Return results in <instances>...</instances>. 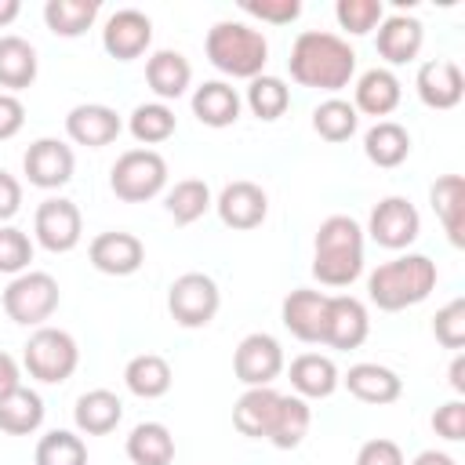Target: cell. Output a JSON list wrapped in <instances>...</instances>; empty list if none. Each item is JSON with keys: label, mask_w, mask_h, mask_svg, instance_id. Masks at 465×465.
Here are the masks:
<instances>
[{"label": "cell", "mask_w": 465, "mask_h": 465, "mask_svg": "<svg viewBox=\"0 0 465 465\" xmlns=\"http://www.w3.org/2000/svg\"><path fill=\"white\" fill-rule=\"evenodd\" d=\"M291 80L312 91H341L349 87L352 73H356V51L349 47V40H341L338 33L327 29H305L294 36L291 44V58H287Z\"/></svg>", "instance_id": "6da1fadb"}, {"label": "cell", "mask_w": 465, "mask_h": 465, "mask_svg": "<svg viewBox=\"0 0 465 465\" xmlns=\"http://www.w3.org/2000/svg\"><path fill=\"white\" fill-rule=\"evenodd\" d=\"M363 272V229L349 214L320 222L312 240V276L323 287H349Z\"/></svg>", "instance_id": "7a4b0ae2"}, {"label": "cell", "mask_w": 465, "mask_h": 465, "mask_svg": "<svg viewBox=\"0 0 465 465\" xmlns=\"http://www.w3.org/2000/svg\"><path fill=\"white\" fill-rule=\"evenodd\" d=\"M436 262L429 254H400L392 262H381L367 276V298L381 312H400L418 302H425L436 291Z\"/></svg>", "instance_id": "3957f363"}, {"label": "cell", "mask_w": 465, "mask_h": 465, "mask_svg": "<svg viewBox=\"0 0 465 465\" xmlns=\"http://www.w3.org/2000/svg\"><path fill=\"white\" fill-rule=\"evenodd\" d=\"M203 51H207V62L232 80H254L269 62V40L254 25L229 22V18L207 29Z\"/></svg>", "instance_id": "277c9868"}, {"label": "cell", "mask_w": 465, "mask_h": 465, "mask_svg": "<svg viewBox=\"0 0 465 465\" xmlns=\"http://www.w3.org/2000/svg\"><path fill=\"white\" fill-rule=\"evenodd\" d=\"M58 302H62L58 280L40 269H25V272L11 276V283L4 287V298H0L7 320L22 323V327H44L54 316Z\"/></svg>", "instance_id": "5b68a950"}, {"label": "cell", "mask_w": 465, "mask_h": 465, "mask_svg": "<svg viewBox=\"0 0 465 465\" xmlns=\"http://www.w3.org/2000/svg\"><path fill=\"white\" fill-rule=\"evenodd\" d=\"M22 363L29 371V378L44 381V385H62L73 378V371L80 367V345L69 331L62 327H36L25 341Z\"/></svg>", "instance_id": "8992f818"}, {"label": "cell", "mask_w": 465, "mask_h": 465, "mask_svg": "<svg viewBox=\"0 0 465 465\" xmlns=\"http://www.w3.org/2000/svg\"><path fill=\"white\" fill-rule=\"evenodd\" d=\"M167 185V160L156 149H127L109 171V189L124 203H145Z\"/></svg>", "instance_id": "52a82bcc"}, {"label": "cell", "mask_w": 465, "mask_h": 465, "mask_svg": "<svg viewBox=\"0 0 465 465\" xmlns=\"http://www.w3.org/2000/svg\"><path fill=\"white\" fill-rule=\"evenodd\" d=\"M222 309V291L207 272H182L167 287V312L178 327H207Z\"/></svg>", "instance_id": "ba28073f"}, {"label": "cell", "mask_w": 465, "mask_h": 465, "mask_svg": "<svg viewBox=\"0 0 465 465\" xmlns=\"http://www.w3.org/2000/svg\"><path fill=\"white\" fill-rule=\"evenodd\" d=\"M33 236L51 254H69L84 236L80 207L65 196H47L33 214Z\"/></svg>", "instance_id": "9c48e42d"}, {"label": "cell", "mask_w": 465, "mask_h": 465, "mask_svg": "<svg viewBox=\"0 0 465 465\" xmlns=\"http://www.w3.org/2000/svg\"><path fill=\"white\" fill-rule=\"evenodd\" d=\"M367 232L378 247L385 251H403L418 240L421 232V214L407 196H385L374 203L371 218H367Z\"/></svg>", "instance_id": "30bf717a"}, {"label": "cell", "mask_w": 465, "mask_h": 465, "mask_svg": "<svg viewBox=\"0 0 465 465\" xmlns=\"http://www.w3.org/2000/svg\"><path fill=\"white\" fill-rule=\"evenodd\" d=\"M232 374L247 389L272 385L283 374V349H280V341L272 334H265V331H254V334L240 338V345L232 352Z\"/></svg>", "instance_id": "8fae6325"}, {"label": "cell", "mask_w": 465, "mask_h": 465, "mask_svg": "<svg viewBox=\"0 0 465 465\" xmlns=\"http://www.w3.org/2000/svg\"><path fill=\"white\" fill-rule=\"evenodd\" d=\"M22 171L36 189H62L73 182L76 156L62 138H36L22 156Z\"/></svg>", "instance_id": "7c38bea8"}, {"label": "cell", "mask_w": 465, "mask_h": 465, "mask_svg": "<svg viewBox=\"0 0 465 465\" xmlns=\"http://www.w3.org/2000/svg\"><path fill=\"white\" fill-rule=\"evenodd\" d=\"M153 44V22L145 11L138 7H120L105 18V29H102V47L109 58L116 62H131V58H142Z\"/></svg>", "instance_id": "4fadbf2b"}, {"label": "cell", "mask_w": 465, "mask_h": 465, "mask_svg": "<svg viewBox=\"0 0 465 465\" xmlns=\"http://www.w3.org/2000/svg\"><path fill=\"white\" fill-rule=\"evenodd\" d=\"M214 211H218L222 225L247 232V229H258V225L265 222V214H269V196H265V189H262L258 182L240 178V182H229V185L218 193Z\"/></svg>", "instance_id": "5bb4252c"}, {"label": "cell", "mask_w": 465, "mask_h": 465, "mask_svg": "<svg viewBox=\"0 0 465 465\" xmlns=\"http://www.w3.org/2000/svg\"><path fill=\"white\" fill-rule=\"evenodd\" d=\"M87 258L98 272L105 276H131L142 269L145 262V243L134 236V232H124V229H109V232H98L91 243H87Z\"/></svg>", "instance_id": "9a60e30c"}, {"label": "cell", "mask_w": 465, "mask_h": 465, "mask_svg": "<svg viewBox=\"0 0 465 465\" xmlns=\"http://www.w3.org/2000/svg\"><path fill=\"white\" fill-rule=\"evenodd\" d=\"M371 334L367 305L352 294H331L327 302V323H323V345L331 349H360Z\"/></svg>", "instance_id": "2e32d148"}, {"label": "cell", "mask_w": 465, "mask_h": 465, "mask_svg": "<svg viewBox=\"0 0 465 465\" xmlns=\"http://www.w3.org/2000/svg\"><path fill=\"white\" fill-rule=\"evenodd\" d=\"M124 131V120L113 105H102V102H84V105H73L65 113V134L69 142L76 145H87V149H102L109 142H116Z\"/></svg>", "instance_id": "e0dca14e"}, {"label": "cell", "mask_w": 465, "mask_h": 465, "mask_svg": "<svg viewBox=\"0 0 465 465\" xmlns=\"http://www.w3.org/2000/svg\"><path fill=\"white\" fill-rule=\"evenodd\" d=\"M327 302H331V294H323V291H309V287H298V291H291V294L283 298V305H280V320H283V327H287L298 341L323 345Z\"/></svg>", "instance_id": "ac0fdd59"}, {"label": "cell", "mask_w": 465, "mask_h": 465, "mask_svg": "<svg viewBox=\"0 0 465 465\" xmlns=\"http://www.w3.org/2000/svg\"><path fill=\"white\" fill-rule=\"evenodd\" d=\"M414 91L429 109H454L465 94V76L450 58H429L418 65Z\"/></svg>", "instance_id": "d6986e66"}, {"label": "cell", "mask_w": 465, "mask_h": 465, "mask_svg": "<svg viewBox=\"0 0 465 465\" xmlns=\"http://www.w3.org/2000/svg\"><path fill=\"white\" fill-rule=\"evenodd\" d=\"M421 44H425V25L414 18V15H385L381 22H378V40H374V47H378V54L389 62V65H407V62H414L418 58V51H421Z\"/></svg>", "instance_id": "ffe728a7"}, {"label": "cell", "mask_w": 465, "mask_h": 465, "mask_svg": "<svg viewBox=\"0 0 465 465\" xmlns=\"http://www.w3.org/2000/svg\"><path fill=\"white\" fill-rule=\"evenodd\" d=\"M283 392H276L272 385H258V389H243V396L232 403V425L240 436L247 440H269L276 411H280Z\"/></svg>", "instance_id": "44dd1931"}, {"label": "cell", "mask_w": 465, "mask_h": 465, "mask_svg": "<svg viewBox=\"0 0 465 465\" xmlns=\"http://www.w3.org/2000/svg\"><path fill=\"white\" fill-rule=\"evenodd\" d=\"M341 385L360 400V403H396L403 396V378L385 367V363H352L341 378Z\"/></svg>", "instance_id": "7402d4cb"}, {"label": "cell", "mask_w": 465, "mask_h": 465, "mask_svg": "<svg viewBox=\"0 0 465 465\" xmlns=\"http://www.w3.org/2000/svg\"><path fill=\"white\" fill-rule=\"evenodd\" d=\"M400 98H403L400 76L392 69H385V65L367 69L356 80V87H352V109L356 113H367V116H389V113H396Z\"/></svg>", "instance_id": "603a6c76"}, {"label": "cell", "mask_w": 465, "mask_h": 465, "mask_svg": "<svg viewBox=\"0 0 465 465\" xmlns=\"http://www.w3.org/2000/svg\"><path fill=\"white\" fill-rule=\"evenodd\" d=\"M287 378H291L294 396H302V400H327L341 385V374H338L334 360L323 356V352H302V356H294Z\"/></svg>", "instance_id": "cb8c5ba5"}, {"label": "cell", "mask_w": 465, "mask_h": 465, "mask_svg": "<svg viewBox=\"0 0 465 465\" xmlns=\"http://www.w3.org/2000/svg\"><path fill=\"white\" fill-rule=\"evenodd\" d=\"M240 105H243V98L225 80H203L193 91V116L203 127H214V131L218 127H232L240 120Z\"/></svg>", "instance_id": "d4e9b609"}, {"label": "cell", "mask_w": 465, "mask_h": 465, "mask_svg": "<svg viewBox=\"0 0 465 465\" xmlns=\"http://www.w3.org/2000/svg\"><path fill=\"white\" fill-rule=\"evenodd\" d=\"M145 84L153 87V94L160 102H171V98H182L193 84V65L182 51H153L149 62H145Z\"/></svg>", "instance_id": "484cf974"}, {"label": "cell", "mask_w": 465, "mask_h": 465, "mask_svg": "<svg viewBox=\"0 0 465 465\" xmlns=\"http://www.w3.org/2000/svg\"><path fill=\"white\" fill-rule=\"evenodd\" d=\"M120 418H124V403L109 389H87L73 407L76 432H84V436H105L120 425Z\"/></svg>", "instance_id": "4316f807"}, {"label": "cell", "mask_w": 465, "mask_h": 465, "mask_svg": "<svg viewBox=\"0 0 465 465\" xmlns=\"http://www.w3.org/2000/svg\"><path fill=\"white\" fill-rule=\"evenodd\" d=\"M36 73H40L36 47L15 33L0 36V87H7V94L25 91V87H33Z\"/></svg>", "instance_id": "83f0119b"}, {"label": "cell", "mask_w": 465, "mask_h": 465, "mask_svg": "<svg viewBox=\"0 0 465 465\" xmlns=\"http://www.w3.org/2000/svg\"><path fill=\"white\" fill-rule=\"evenodd\" d=\"M429 200H432V211L447 232V240L454 247H461L465 243V236H461L465 232V182H461V174L436 178L429 189Z\"/></svg>", "instance_id": "f1b7e54d"}, {"label": "cell", "mask_w": 465, "mask_h": 465, "mask_svg": "<svg viewBox=\"0 0 465 465\" xmlns=\"http://www.w3.org/2000/svg\"><path fill=\"white\" fill-rule=\"evenodd\" d=\"M171 381H174L171 363L163 356H156V352H138L124 367V385L138 400H160V396H167L171 392Z\"/></svg>", "instance_id": "f546056e"}, {"label": "cell", "mask_w": 465, "mask_h": 465, "mask_svg": "<svg viewBox=\"0 0 465 465\" xmlns=\"http://www.w3.org/2000/svg\"><path fill=\"white\" fill-rule=\"evenodd\" d=\"M363 156L374 167H385V171L389 167H400L411 156V134H407V127L396 124V120H378L363 134Z\"/></svg>", "instance_id": "4dcf8cb0"}, {"label": "cell", "mask_w": 465, "mask_h": 465, "mask_svg": "<svg viewBox=\"0 0 465 465\" xmlns=\"http://www.w3.org/2000/svg\"><path fill=\"white\" fill-rule=\"evenodd\" d=\"M124 450L134 465H171L174 461V436L163 421H138L127 432Z\"/></svg>", "instance_id": "1f68e13d"}, {"label": "cell", "mask_w": 465, "mask_h": 465, "mask_svg": "<svg viewBox=\"0 0 465 465\" xmlns=\"http://www.w3.org/2000/svg\"><path fill=\"white\" fill-rule=\"evenodd\" d=\"M44 425V400L36 389L18 385L0 400V432L7 436H29Z\"/></svg>", "instance_id": "d6a6232c"}, {"label": "cell", "mask_w": 465, "mask_h": 465, "mask_svg": "<svg viewBox=\"0 0 465 465\" xmlns=\"http://www.w3.org/2000/svg\"><path fill=\"white\" fill-rule=\"evenodd\" d=\"M98 11L102 4L98 0H47L44 4V22L54 36H84L94 22H98Z\"/></svg>", "instance_id": "836d02e7"}, {"label": "cell", "mask_w": 465, "mask_h": 465, "mask_svg": "<svg viewBox=\"0 0 465 465\" xmlns=\"http://www.w3.org/2000/svg\"><path fill=\"white\" fill-rule=\"evenodd\" d=\"M127 131H131L134 142H142V149H149V145L167 142L178 131V116H174V109L167 102H142V105L131 109Z\"/></svg>", "instance_id": "e575fe53"}, {"label": "cell", "mask_w": 465, "mask_h": 465, "mask_svg": "<svg viewBox=\"0 0 465 465\" xmlns=\"http://www.w3.org/2000/svg\"><path fill=\"white\" fill-rule=\"evenodd\" d=\"M309 425H312V407H309V400L283 392L280 411H276V421H272V432H269V443H272L276 450H294V447L309 436Z\"/></svg>", "instance_id": "d590c367"}, {"label": "cell", "mask_w": 465, "mask_h": 465, "mask_svg": "<svg viewBox=\"0 0 465 465\" xmlns=\"http://www.w3.org/2000/svg\"><path fill=\"white\" fill-rule=\"evenodd\" d=\"M163 207L174 218V225H193V222H200L214 207V196H211V185L203 178H182L167 193Z\"/></svg>", "instance_id": "8d00e7d4"}, {"label": "cell", "mask_w": 465, "mask_h": 465, "mask_svg": "<svg viewBox=\"0 0 465 465\" xmlns=\"http://www.w3.org/2000/svg\"><path fill=\"white\" fill-rule=\"evenodd\" d=\"M247 109L258 116V120H265V124H272V120H280L283 113H287V105H291V87L280 80V76H269V73H262V76H254V80H247Z\"/></svg>", "instance_id": "74e56055"}, {"label": "cell", "mask_w": 465, "mask_h": 465, "mask_svg": "<svg viewBox=\"0 0 465 465\" xmlns=\"http://www.w3.org/2000/svg\"><path fill=\"white\" fill-rule=\"evenodd\" d=\"M360 127V113L345 98H327L312 109V131L323 142H349Z\"/></svg>", "instance_id": "f35d334b"}, {"label": "cell", "mask_w": 465, "mask_h": 465, "mask_svg": "<svg viewBox=\"0 0 465 465\" xmlns=\"http://www.w3.org/2000/svg\"><path fill=\"white\" fill-rule=\"evenodd\" d=\"M33 461L36 465H87V443L69 429H51L40 436Z\"/></svg>", "instance_id": "ab89813d"}, {"label": "cell", "mask_w": 465, "mask_h": 465, "mask_svg": "<svg viewBox=\"0 0 465 465\" xmlns=\"http://www.w3.org/2000/svg\"><path fill=\"white\" fill-rule=\"evenodd\" d=\"M334 18L345 33L363 36L371 29H378V22L385 18V4L381 0H338L334 4Z\"/></svg>", "instance_id": "60d3db41"}, {"label": "cell", "mask_w": 465, "mask_h": 465, "mask_svg": "<svg viewBox=\"0 0 465 465\" xmlns=\"http://www.w3.org/2000/svg\"><path fill=\"white\" fill-rule=\"evenodd\" d=\"M33 262V240L18 225H0V272L18 276Z\"/></svg>", "instance_id": "b9f144b4"}, {"label": "cell", "mask_w": 465, "mask_h": 465, "mask_svg": "<svg viewBox=\"0 0 465 465\" xmlns=\"http://www.w3.org/2000/svg\"><path fill=\"white\" fill-rule=\"evenodd\" d=\"M432 334L443 349H461L465 345V298H454L436 312Z\"/></svg>", "instance_id": "7bdbcfd3"}, {"label": "cell", "mask_w": 465, "mask_h": 465, "mask_svg": "<svg viewBox=\"0 0 465 465\" xmlns=\"http://www.w3.org/2000/svg\"><path fill=\"white\" fill-rule=\"evenodd\" d=\"M240 11L269 25H291L302 15V0H243Z\"/></svg>", "instance_id": "ee69618b"}, {"label": "cell", "mask_w": 465, "mask_h": 465, "mask_svg": "<svg viewBox=\"0 0 465 465\" xmlns=\"http://www.w3.org/2000/svg\"><path fill=\"white\" fill-rule=\"evenodd\" d=\"M432 429H436V436H443L450 443L465 440V400H447L443 407H436Z\"/></svg>", "instance_id": "f6af8a7d"}, {"label": "cell", "mask_w": 465, "mask_h": 465, "mask_svg": "<svg viewBox=\"0 0 465 465\" xmlns=\"http://www.w3.org/2000/svg\"><path fill=\"white\" fill-rule=\"evenodd\" d=\"M356 465H407V458H403V450H400L396 440L378 436V440H367L356 450Z\"/></svg>", "instance_id": "bcb514c9"}, {"label": "cell", "mask_w": 465, "mask_h": 465, "mask_svg": "<svg viewBox=\"0 0 465 465\" xmlns=\"http://www.w3.org/2000/svg\"><path fill=\"white\" fill-rule=\"evenodd\" d=\"M25 127V105L18 102V94L0 91V142L15 138Z\"/></svg>", "instance_id": "7dc6e473"}, {"label": "cell", "mask_w": 465, "mask_h": 465, "mask_svg": "<svg viewBox=\"0 0 465 465\" xmlns=\"http://www.w3.org/2000/svg\"><path fill=\"white\" fill-rule=\"evenodd\" d=\"M22 211V182L0 167V225H7Z\"/></svg>", "instance_id": "c3c4849f"}, {"label": "cell", "mask_w": 465, "mask_h": 465, "mask_svg": "<svg viewBox=\"0 0 465 465\" xmlns=\"http://www.w3.org/2000/svg\"><path fill=\"white\" fill-rule=\"evenodd\" d=\"M22 385V371H18V360L11 356V352H4L0 349V400L11 392V389H18Z\"/></svg>", "instance_id": "681fc988"}, {"label": "cell", "mask_w": 465, "mask_h": 465, "mask_svg": "<svg viewBox=\"0 0 465 465\" xmlns=\"http://www.w3.org/2000/svg\"><path fill=\"white\" fill-rule=\"evenodd\" d=\"M411 465H458V461L447 450H421V454H414Z\"/></svg>", "instance_id": "f907efd6"}, {"label": "cell", "mask_w": 465, "mask_h": 465, "mask_svg": "<svg viewBox=\"0 0 465 465\" xmlns=\"http://www.w3.org/2000/svg\"><path fill=\"white\" fill-rule=\"evenodd\" d=\"M450 389H454L458 396L465 392V356H461V352H458L454 363H450Z\"/></svg>", "instance_id": "816d5d0a"}, {"label": "cell", "mask_w": 465, "mask_h": 465, "mask_svg": "<svg viewBox=\"0 0 465 465\" xmlns=\"http://www.w3.org/2000/svg\"><path fill=\"white\" fill-rule=\"evenodd\" d=\"M18 11H22V4H18V0H0V29H4V25H11V22L18 18Z\"/></svg>", "instance_id": "f5cc1de1"}]
</instances>
